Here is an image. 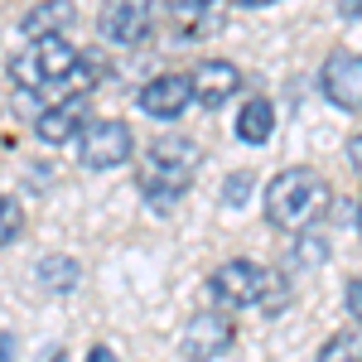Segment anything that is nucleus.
<instances>
[{"instance_id":"nucleus-1","label":"nucleus","mask_w":362,"mask_h":362,"mask_svg":"<svg viewBox=\"0 0 362 362\" xmlns=\"http://www.w3.org/2000/svg\"><path fill=\"white\" fill-rule=\"evenodd\" d=\"M329 203L334 194L314 169H280L266 184V223L280 232H309L329 213Z\"/></svg>"},{"instance_id":"nucleus-2","label":"nucleus","mask_w":362,"mask_h":362,"mask_svg":"<svg viewBox=\"0 0 362 362\" xmlns=\"http://www.w3.org/2000/svg\"><path fill=\"white\" fill-rule=\"evenodd\" d=\"M198 160H203V150H198L189 136H160L150 150H145V169H140V194L150 198V203H174V198L189 194V184H194L198 174Z\"/></svg>"},{"instance_id":"nucleus-3","label":"nucleus","mask_w":362,"mask_h":362,"mask_svg":"<svg viewBox=\"0 0 362 362\" xmlns=\"http://www.w3.org/2000/svg\"><path fill=\"white\" fill-rule=\"evenodd\" d=\"M78 58H83V49L68 34H44V39H34L29 49H20V54L10 58L5 73H10L15 87L34 92V87H44V83H68L73 68H78Z\"/></svg>"},{"instance_id":"nucleus-4","label":"nucleus","mask_w":362,"mask_h":362,"mask_svg":"<svg viewBox=\"0 0 362 362\" xmlns=\"http://www.w3.org/2000/svg\"><path fill=\"white\" fill-rule=\"evenodd\" d=\"M271 285L276 276L266 271V266H256V261H223L213 276H208V290H213V300L223 309H247V305H266L271 300Z\"/></svg>"},{"instance_id":"nucleus-5","label":"nucleus","mask_w":362,"mask_h":362,"mask_svg":"<svg viewBox=\"0 0 362 362\" xmlns=\"http://www.w3.org/2000/svg\"><path fill=\"white\" fill-rule=\"evenodd\" d=\"M136 155V136L126 121H87L78 136V160L87 169H121Z\"/></svg>"},{"instance_id":"nucleus-6","label":"nucleus","mask_w":362,"mask_h":362,"mask_svg":"<svg viewBox=\"0 0 362 362\" xmlns=\"http://www.w3.org/2000/svg\"><path fill=\"white\" fill-rule=\"evenodd\" d=\"M232 343H237L232 314H223V309H198L194 319L184 324V334H179V353L189 362H213V358H223Z\"/></svg>"},{"instance_id":"nucleus-7","label":"nucleus","mask_w":362,"mask_h":362,"mask_svg":"<svg viewBox=\"0 0 362 362\" xmlns=\"http://www.w3.org/2000/svg\"><path fill=\"white\" fill-rule=\"evenodd\" d=\"M97 29L116 49H136L155 34V5L150 0H107L97 15Z\"/></svg>"},{"instance_id":"nucleus-8","label":"nucleus","mask_w":362,"mask_h":362,"mask_svg":"<svg viewBox=\"0 0 362 362\" xmlns=\"http://www.w3.org/2000/svg\"><path fill=\"white\" fill-rule=\"evenodd\" d=\"M319 92L338 112H362V54L334 49L324 58V68H319Z\"/></svg>"},{"instance_id":"nucleus-9","label":"nucleus","mask_w":362,"mask_h":362,"mask_svg":"<svg viewBox=\"0 0 362 362\" xmlns=\"http://www.w3.org/2000/svg\"><path fill=\"white\" fill-rule=\"evenodd\" d=\"M194 102V87H189V73H160L140 87V112L155 116V121H174V116L189 112Z\"/></svg>"},{"instance_id":"nucleus-10","label":"nucleus","mask_w":362,"mask_h":362,"mask_svg":"<svg viewBox=\"0 0 362 362\" xmlns=\"http://www.w3.org/2000/svg\"><path fill=\"white\" fill-rule=\"evenodd\" d=\"M189 87H194V102L198 107H223L227 97L242 87V73H237V63H227V58H203L194 63V73H189Z\"/></svg>"},{"instance_id":"nucleus-11","label":"nucleus","mask_w":362,"mask_h":362,"mask_svg":"<svg viewBox=\"0 0 362 362\" xmlns=\"http://www.w3.org/2000/svg\"><path fill=\"white\" fill-rule=\"evenodd\" d=\"M83 126H87V102L83 97H68V102H58V107H49V112H39L34 136L44 140V145H68Z\"/></svg>"},{"instance_id":"nucleus-12","label":"nucleus","mask_w":362,"mask_h":362,"mask_svg":"<svg viewBox=\"0 0 362 362\" xmlns=\"http://www.w3.org/2000/svg\"><path fill=\"white\" fill-rule=\"evenodd\" d=\"M34 280H39L49 295H73V290H78V280H83V266H78L73 256L54 251V256H44V261L34 266Z\"/></svg>"},{"instance_id":"nucleus-13","label":"nucleus","mask_w":362,"mask_h":362,"mask_svg":"<svg viewBox=\"0 0 362 362\" xmlns=\"http://www.w3.org/2000/svg\"><path fill=\"white\" fill-rule=\"evenodd\" d=\"M271 131H276V107L266 97H247L242 112H237V136L247 140V145H266Z\"/></svg>"},{"instance_id":"nucleus-14","label":"nucleus","mask_w":362,"mask_h":362,"mask_svg":"<svg viewBox=\"0 0 362 362\" xmlns=\"http://www.w3.org/2000/svg\"><path fill=\"white\" fill-rule=\"evenodd\" d=\"M78 15V5L73 0H44V5H34L25 20H20V29H25L29 39H44V34H63V25Z\"/></svg>"},{"instance_id":"nucleus-15","label":"nucleus","mask_w":362,"mask_h":362,"mask_svg":"<svg viewBox=\"0 0 362 362\" xmlns=\"http://www.w3.org/2000/svg\"><path fill=\"white\" fill-rule=\"evenodd\" d=\"M314 362H362V324L338 329V334L319 348V358H314Z\"/></svg>"},{"instance_id":"nucleus-16","label":"nucleus","mask_w":362,"mask_h":362,"mask_svg":"<svg viewBox=\"0 0 362 362\" xmlns=\"http://www.w3.org/2000/svg\"><path fill=\"white\" fill-rule=\"evenodd\" d=\"M20 232H25V208H20V198L0 194V247H10Z\"/></svg>"},{"instance_id":"nucleus-17","label":"nucleus","mask_w":362,"mask_h":362,"mask_svg":"<svg viewBox=\"0 0 362 362\" xmlns=\"http://www.w3.org/2000/svg\"><path fill=\"white\" fill-rule=\"evenodd\" d=\"M213 5H218V0H165V10H169V15H174V20H179L184 29L198 25V20H203Z\"/></svg>"},{"instance_id":"nucleus-18","label":"nucleus","mask_w":362,"mask_h":362,"mask_svg":"<svg viewBox=\"0 0 362 362\" xmlns=\"http://www.w3.org/2000/svg\"><path fill=\"white\" fill-rule=\"evenodd\" d=\"M247 189H251V174H247V169H242L237 179H227V184H223V198H227V203H232V208H237V203L247 198Z\"/></svg>"},{"instance_id":"nucleus-19","label":"nucleus","mask_w":362,"mask_h":362,"mask_svg":"<svg viewBox=\"0 0 362 362\" xmlns=\"http://www.w3.org/2000/svg\"><path fill=\"white\" fill-rule=\"evenodd\" d=\"M343 300H348V314H353V319H362V276H358V280H348Z\"/></svg>"},{"instance_id":"nucleus-20","label":"nucleus","mask_w":362,"mask_h":362,"mask_svg":"<svg viewBox=\"0 0 362 362\" xmlns=\"http://www.w3.org/2000/svg\"><path fill=\"white\" fill-rule=\"evenodd\" d=\"M348 160H353V169L362 174V136H353V140H348Z\"/></svg>"},{"instance_id":"nucleus-21","label":"nucleus","mask_w":362,"mask_h":362,"mask_svg":"<svg viewBox=\"0 0 362 362\" xmlns=\"http://www.w3.org/2000/svg\"><path fill=\"white\" fill-rule=\"evenodd\" d=\"M87 362H116V353H112V348H107V343H97V348L87 353Z\"/></svg>"},{"instance_id":"nucleus-22","label":"nucleus","mask_w":362,"mask_h":362,"mask_svg":"<svg viewBox=\"0 0 362 362\" xmlns=\"http://www.w3.org/2000/svg\"><path fill=\"white\" fill-rule=\"evenodd\" d=\"M237 5H276V0H237Z\"/></svg>"},{"instance_id":"nucleus-23","label":"nucleus","mask_w":362,"mask_h":362,"mask_svg":"<svg viewBox=\"0 0 362 362\" xmlns=\"http://www.w3.org/2000/svg\"><path fill=\"white\" fill-rule=\"evenodd\" d=\"M49 362H73V358H68V353H54V358H49Z\"/></svg>"},{"instance_id":"nucleus-24","label":"nucleus","mask_w":362,"mask_h":362,"mask_svg":"<svg viewBox=\"0 0 362 362\" xmlns=\"http://www.w3.org/2000/svg\"><path fill=\"white\" fill-rule=\"evenodd\" d=\"M358 232H362V198H358Z\"/></svg>"}]
</instances>
